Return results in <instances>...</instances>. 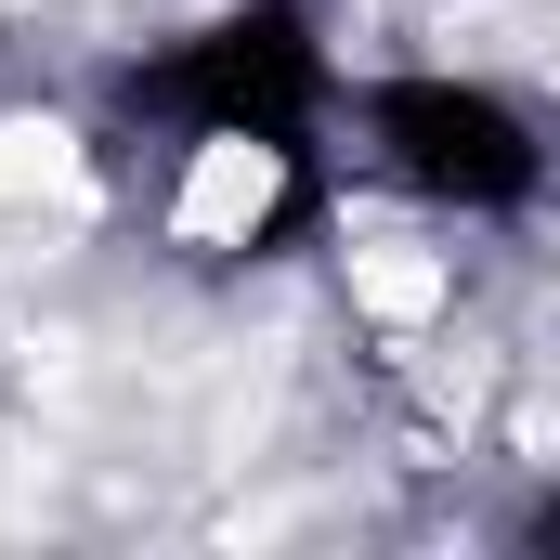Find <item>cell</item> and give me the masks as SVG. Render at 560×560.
<instances>
[{
  "label": "cell",
  "mask_w": 560,
  "mask_h": 560,
  "mask_svg": "<svg viewBox=\"0 0 560 560\" xmlns=\"http://www.w3.org/2000/svg\"><path fill=\"white\" fill-rule=\"evenodd\" d=\"M118 105L183 143H248V156H313V105H326V39L300 0H235L222 26L170 39L156 66L118 79Z\"/></svg>",
  "instance_id": "cell-1"
},
{
  "label": "cell",
  "mask_w": 560,
  "mask_h": 560,
  "mask_svg": "<svg viewBox=\"0 0 560 560\" xmlns=\"http://www.w3.org/2000/svg\"><path fill=\"white\" fill-rule=\"evenodd\" d=\"M365 143L430 209H522L548 183V143L522 131V105H495L469 79H378L365 92Z\"/></svg>",
  "instance_id": "cell-2"
},
{
  "label": "cell",
  "mask_w": 560,
  "mask_h": 560,
  "mask_svg": "<svg viewBox=\"0 0 560 560\" xmlns=\"http://www.w3.org/2000/svg\"><path fill=\"white\" fill-rule=\"evenodd\" d=\"M522 548H560V495H548V509H535V522H522Z\"/></svg>",
  "instance_id": "cell-3"
}]
</instances>
